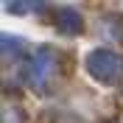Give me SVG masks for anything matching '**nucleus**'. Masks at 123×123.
<instances>
[{
	"label": "nucleus",
	"instance_id": "2",
	"mask_svg": "<svg viewBox=\"0 0 123 123\" xmlns=\"http://www.w3.org/2000/svg\"><path fill=\"white\" fill-rule=\"evenodd\" d=\"M50 62H53V56L48 53V50H39L37 56H34V62H31V78H34V84H39L42 78L48 76V70H50Z\"/></svg>",
	"mask_w": 123,
	"mask_h": 123
},
{
	"label": "nucleus",
	"instance_id": "1",
	"mask_svg": "<svg viewBox=\"0 0 123 123\" xmlns=\"http://www.w3.org/2000/svg\"><path fill=\"white\" fill-rule=\"evenodd\" d=\"M87 67L104 84H112V81H117L123 76V59L117 53H112V50H95V53H90L87 56Z\"/></svg>",
	"mask_w": 123,
	"mask_h": 123
},
{
	"label": "nucleus",
	"instance_id": "3",
	"mask_svg": "<svg viewBox=\"0 0 123 123\" xmlns=\"http://www.w3.org/2000/svg\"><path fill=\"white\" fill-rule=\"evenodd\" d=\"M56 17H59V23H62V31H67V34H78L81 31V17L73 8H62Z\"/></svg>",
	"mask_w": 123,
	"mask_h": 123
},
{
	"label": "nucleus",
	"instance_id": "4",
	"mask_svg": "<svg viewBox=\"0 0 123 123\" xmlns=\"http://www.w3.org/2000/svg\"><path fill=\"white\" fill-rule=\"evenodd\" d=\"M6 6H8V11L23 14V11H37V8L42 6V0H8Z\"/></svg>",
	"mask_w": 123,
	"mask_h": 123
}]
</instances>
